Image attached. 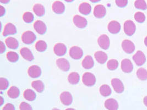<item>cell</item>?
I'll return each instance as SVG.
<instances>
[{"label": "cell", "mask_w": 147, "mask_h": 110, "mask_svg": "<svg viewBox=\"0 0 147 110\" xmlns=\"http://www.w3.org/2000/svg\"><path fill=\"white\" fill-rule=\"evenodd\" d=\"M82 81L83 84L87 87H92L96 82V78L93 74L86 72L83 75Z\"/></svg>", "instance_id": "1"}, {"label": "cell", "mask_w": 147, "mask_h": 110, "mask_svg": "<svg viewBox=\"0 0 147 110\" xmlns=\"http://www.w3.org/2000/svg\"><path fill=\"white\" fill-rule=\"evenodd\" d=\"M136 25L133 21L128 20L125 22L124 32L128 36H132L136 32Z\"/></svg>", "instance_id": "2"}, {"label": "cell", "mask_w": 147, "mask_h": 110, "mask_svg": "<svg viewBox=\"0 0 147 110\" xmlns=\"http://www.w3.org/2000/svg\"><path fill=\"white\" fill-rule=\"evenodd\" d=\"M36 35L33 32L27 31L24 32L22 36V41L26 44H31L36 40Z\"/></svg>", "instance_id": "3"}, {"label": "cell", "mask_w": 147, "mask_h": 110, "mask_svg": "<svg viewBox=\"0 0 147 110\" xmlns=\"http://www.w3.org/2000/svg\"><path fill=\"white\" fill-rule=\"evenodd\" d=\"M83 55L82 48L78 46H73L69 50V56L74 60H80Z\"/></svg>", "instance_id": "4"}, {"label": "cell", "mask_w": 147, "mask_h": 110, "mask_svg": "<svg viewBox=\"0 0 147 110\" xmlns=\"http://www.w3.org/2000/svg\"><path fill=\"white\" fill-rule=\"evenodd\" d=\"M73 21L74 25L80 29L86 27L88 23L87 20L85 18L79 15H76L74 16Z\"/></svg>", "instance_id": "5"}, {"label": "cell", "mask_w": 147, "mask_h": 110, "mask_svg": "<svg viewBox=\"0 0 147 110\" xmlns=\"http://www.w3.org/2000/svg\"><path fill=\"white\" fill-rule=\"evenodd\" d=\"M133 60L137 66H142L146 61V58L144 53L141 51H138L133 56Z\"/></svg>", "instance_id": "6"}, {"label": "cell", "mask_w": 147, "mask_h": 110, "mask_svg": "<svg viewBox=\"0 0 147 110\" xmlns=\"http://www.w3.org/2000/svg\"><path fill=\"white\" fill-rule=\"evenodd\" d=\"M98 42L101 48L107 50L110 46V39L107 35H101L98 38Z\"/></svg>", "instance_id": "7"}, {"label": "cell", "mask_w": 147, "mask_h": 110, "mask_svg": "<svg viewBox=\"0 0 147 110\" xmlns=\"http://www.w3.org/2000/svg\"><path fill=\"white\" fill-rule=\"evenodd\" d=\"M122 48L125 52L129 54H132L135 50L134 43L128 40H125L122 41Z\"/></svg>", "instance_id": "8"}, {"label": "cell", "mask_w": 147, "mask_h": 110, "mask_svg": "<svg viewBox=\"0 0 147 110\" xmlns=\"http://www.w3.org/2000/svg\"><path fill=\"white\" fill-rule=\"evenodd\" d=\"M107 13L106 8L103 5H98L96 6L94 9V15L97 18H102Z\"/></svg>", "instance_id": "9"}, {"label": "cell", "mask_w": 147, "mask_h": 110, "mask_svg": "<svg viewBox=\"0 0 147 110\" xmlns=\"http://www.w3.org/2000/svg\"><path fill=\"white\" fill-rule=\"evenodd\" d=\"M61 102L65 105H69L73 101V97L71 94L68 91H64L60 95Z\"/></svg>", "instance_id": "10"}, {"label": "cell", "mask_w": 147, "mask_h": 110, "mask_svg": "<svg viewBox=\"0 0 147 110\" xmlns=\"http://www.w3.org/2000/svg\"><path fill=\"white\" fill-rule=\"evenodd\" d=\"M111 85L114 90L117 93H122L124 91V85L123 82L119 79L114 78L111 80Z\"/></svg>", "instance_id": "11"}, {"label": "cell", "mask_w": 147, "mask_h": 110, "mask_svg": "<svg viewBox=\"0 0 147 110\" xmlns=\"http://www.w3.org/2000/svg\"><path fill=\"white\" fill-rule=\"evenodd\" d=\"M121 69L123 72L129 73L133 70L134 66L129 59H124L121 62Z\"/></svg>", "instance_id": "12"}, {"label": "cell", "mask_w": 147, "mask_h": 110, "mask_svg": "<svg viewBox=\"0 0 147 110\" xmlns=\"http://www.w3.org/2000/svg\"><path fill=\"white\" fill-rule=\"evenodd\" d=\"M34 28L35 31L39 34H44L47 32V26L42 21H36L34 24Z\"/></svg>", "instance_id": "13"}, {"label": "cell", "mask_w": 147, "mask_h": 110, "mask_svg": "<svg viewBox=\"0 0 147 110\" xmlns=\"http://www.w3.org/2000/svg\"><path fill=\"white\" fill-rule=\"evenodd\" d=\"M107 28L110 33L114 34H117L120 31V24L117 21H111L109 23Z\"/></svg>", "instance_id": "14"}, {"label": "cell", "mask_w": 147, "mask_h": 110, "mask_svg": "<svg viewBox=\"0 0 147 110\" xmlns=\"http://www.w3.org/2000/svg\"><path fill=\"white\" fill-rule=\"evenodd\" d=\"M29 76L33 78H36L41 76V70L40 67L38 66L33 65L30 66L28 70Z\"/></svg>", "instance_id": "15"}, {"label": "cell", "mask_w": 147, "mask_h": 110, "mask_svg": "<svg viewBox=\"0 0 147 110\" xmlns=\"http://www.w3.org/2000/svg\"><path fill=\"white\" fill-rule=\"evenodd\" d=\"M56 64L58 67L62 71L67 72L70 68L69 63L68 61V60L65 58H59L56 61Z\"/></svg>", "instance_id": "16"}, {"label": "cell", "mask_w": 147, "mask_h": 110, "mask_svg": "<svg viewBox=\"0 0 147 110\" xmlns=\"http://www.w3.org/2000/svg\"><path fill=\"white\" fill-rule=\"evenodd\" d=\"M54 51L57 56H62L65 55L67 51V48L66 45L62 43H58L54 46Z\"/></svg>", "instance_id": "17"}, {"label": "cell", "mask_w": 147, "mask_h": 110, "mask_svg": "<svg viewBox=\"0 0 147 110\" xmlns=\"http://www.w3.org/2000/svg\"><path fill=\"white\" fill-rule=\"evenodd\" d=\"M17 33V29L15 25L12 23H7L5 25V29L3 30V35L4 36H7L9 35H13L16 34Z\"/></svg>", "instance_id": "18"}, {"label": "cell", "mask_w": 147, "mask_h": 110, "mask_svg": "<svg viewBox=\"0 0 147 110\" xmlns=\"http://www.w3.org/2000/svg\"><path fill=\"white\" fill-rule=\"evenodd\" d=\"M105 107L108 110H117L119 103L114 99H109L105 102Z\"/></svg>", "instance_id": "19"}, {"label": "cell", "mask_w": 147, "mask_h": 110, "mask_svg": "<svg viewBox=\"0 0 147 110\" xmlns=\"http://www.w3.org/2000/svg\"><path fill=\"white\" fill-rule=\"evenodd\" d=\"M20 55L24 59L28 61H32L34 60V56L31 51L27 48H21L20 51Z\"/></svg>", "instance_id": "20"}, {"label": "cell", "mask_w": 147, "mask_h": 110, "mask_svg": "<svg viewBox=\"0 0 147 110\" xmlns=\"http://www.w3.org/2000/svg\"><path fill=\"white\" fill-rule=\"evenodd\" d=\"M53 10L55 13H63L65 10V5L60 1H55L53 5Z\"/></svg>", "instance_id": "21"}, {"label": "cell", "mask_w": 147, "mask_h": 110, "mask_svg": "<svg viewBox=\"0 0 147 110\" xmlns=\"http://www.w3.org/2000/svg\"><path fill=\"white\" fill-rule=\"evenodd\" d=\"M95 58L96 61L100 64H104L107 62L108 57L105 52L102 51H97L95 53Z\"/></svg>", "instance_id": "22"}, {"label": "cell", "mask_w": 147, "mask_h": 110, "mask_svg": "<svg viewBox=\"0 0 147 110\" xmlns=\"http://www.w3.org/2000/svg\"><path fill=\"white\" fill-rule=\"evenodd\" d=\"M82 66L84 68L90 69L93 67L94 62L92 57L90 55H88L85 57L82 61Z\"/></svg>", "instance_id": "23"}, {"label": "cell", "mask_w": 147, "mask_h": 110, "mask_svg": "<svg viewBox=\"0 0 147 110\" xmlns=\"http://www.w3.org/2000/svg\"><path fill=\"white\" fill-rule=\"evenodd\" d=\"M5 42L7 47L11 49H17L19 46V42L18 40L12 37H9L7 38Z\"/></svg>", "instance_id": "24"}, {"label": "cell", "mask_w": 147, "mask_h": 110, "mask_svg": "<svg viewBox=\"0 0 147 110\" xmlns=\"http://www.w3.org/2000/svg\"><path fill=\"white\" fill-rule=\"evenodd\" d=\"M79 11L80 13L84 15H88L91 12L92 7L89 3L87 2H83L79 6Z\"/></svg>", "instance_id": "25"}, {"label": "cell", "mask_w": 147, "mask_h": 110, "mask_svg": "<svg viewBox=\"0 0 147 110\" xmlns=\"http://www.w3.org/2000/svg\"><path fill=\"white\" fill-rule=\"evenodd\" d=\"M20 90L17 87L15 86L11 87L7 91L8 96L11 99L17 98L18 96H20Z\"/></svg>", "instance_id": "26"}, {"label": "cell", "mask_w": 147, "mask_h": 110, "mask_svg": "<svg viewBox=\"0 0 147 110\" xmlns=\"http://www.w3.org/2000/svg\"><path fill=\"white\" fill-rule=\"evenodd\" d=\"M80 80V76L78 73L72 72L68 76V80L69 82L72 85L78 84Z\"/></svg>", "instance_id": "27"}, {"label": "cell", "mask_w": 147, "mask_h": 110, "mask_svg": "<svg viewBox=\"0 0 147 110\" xmlns=\"http://www.w3.org/2000/svg\"><path fill=\"white\" fill-rule=\"evenodd\" d=\"M33 11L35 14L38 17H41L44 15L45 10L43 5L38 3L35 4L33 7Z\"/></svg>", "instance_id": "28"}, {"label": "cell", "mask_w": 147, "mask_h": 110, "mask_svg": "<svg viewBox=\"0 0 147 110\" xmlns=\"http://www.w3.org/2000/svg\"><path fill=\"white\" fill-rule=\"evenodd\" d=\"M24 97L29 101H34L36 98V94L33 90L28 89L26 90L23 93Z\"/></svg>", "instance_id": "29"}, {"label": "cell", "mask_w": 147, "mask_h": 110, "mask_svg": "<svg viewBox=\"0 0 147 110\" xmlns=\"http://www.w3.org/2000/svg\"><path fill=\"white\" fill-rule=\"evenodd\" d=\"M32 86L38 93H41L44 90V84L41 80L34 81L32 83Z\"/></svg>", "instance_id": "30"}, {"label": "cell", "mask_w": 147, "mask_h": 110, "mask_svg": "<svg viewBox=\"0 0 147 110\" xmlns=\"http://www.w3.org/2000/svg\"><path fill=\"white\" fill-rule=\"evenodd\" d=\"M99 91L101 95L105 97L109 96L110 95H111L112 93V90L111 89L110 87L108 85L106 84L101 86Z\"/></svg>", "instance_id": "31"}, {"label": "cell", "mask_w": 147, "mask_h": 110, "mask_svg": "<svg viewBox=\"0 0 147 110\" xmlns=\"http://www.w3.org/2000/svg\"><path fill=\"white\" fill-rule=\"evenodd\" d=\"M47 46L45 41L39 40L35 44V48L39 52H44L47 49Z\"/></svg>", "instance_id": "32"}, {"label": "cell", "mask_w": 147, "mask_h": 110, "mask_svg": "<svg viewBox=\"0 0 147 110\" xmlns=\"http://www.w3.org/2000/svg\"><path fill=\"white\" fill-rule=\"evenodd\" d=\"M137 76L141 80H146L147 79V71L146 69L140 68L137 71Z\"/></svg>", "instance_id": "33"}, {"label": "cell", "mask_w": 147, "mask_h": 110, "mask_svg": "<svg viewBox=\"0 0 147 110\" xmlns=\"http://www.w3.org/2000/svg\"><path fill=\"white\" fill-rule=\"evenodd\" d=\"M8 60L11 62H17L19 59L18 55L13 51H9L7 54Z\"/></svg>", "instance_id": "34"}, {"label": "cell", "mask_w": 147, "mask_h": 110, "mask_svg": "<svg viewBox=\"0 0 147 110\" xmlns=\"http://www.w3.org/2000/svg\"><path fill=\"white\" fill-rule=\"evenodd\" d=\"M134 6L136 8L141 9V10H146L147 8V5L145 1L143 0H137L135 1Z\"/></svg>", "instance_id": "35"}, {"label": "cell", "mask_w": 147, "mask_h": 110, "mask_svg": "<svg viewBox=\"0 0 147 110\" xmlns=\"http://www.w3.org/2000/svg\"><path fill=\"white\" fill-rule=\"evenodd\" d=\"M119 66V62L115 59L109 60L107 63V67L109 69L114 70L117 68Z\"/></svg>", "instance_id": "36"}, {"label": "cell", "mask_w": 147, "mask_h": 110, "mask_svg": "<svg viewBox=\"0 0 147 110\" xmlns=\"http://www.w3.org/2000/svg\"><path fill=\"white\" fill-rule=\"evenodd\" d=\"M23 19L27 23H30L34 20V15L33 14L29 12H27L23 14Z\"/></svg>", "instance_id": "37"}, {"label": "cell", "mask_w": 147, "mask_h": 110, "mask_svg": "<svg viewBox=\"0 0 147 110\" xmlns=\"http://www.w3.org/2000/svg\"><path fill=\"white\" fill-rule=\"evenodd\" d=\"M134 19L138 23H143L146 20V17L144 14L142 12H138L134 14Z\"/></svg>", "instance_id": "38"}, {"label": "cell", "mask_w": 147, "mask_h": 110, "mask_svg": "<svg viewBox=\"0 0 147 110\" xmlns=\"http://www.w3.org/2000/svg\"><path fill=\"white\" fill-rule=\"evenodd\" d=\"M9 86V82L6 78H0V89L5 90L7 89Z\"/></svg>", "instance_id": "39"}, {"label": "cell", "mask_w": 147, "mask_h": 110, "mask_svg": "<svg viewBox=\"0 0 147 110\" xmlns=\"http://www.w3.org/2000/svg\"><path fill=\"white\" fill-rule=\"evenodd\" d=\"M20 110H33L32 106L26 102H22L20 106Z\"/></svg>", "instance_id": "40"}, {"label": "cell", "mask_w": 147, "mask_h": 110, "mask_svg": "<svg viewBox=\"0 0 147 110\" xmlns=\"http://www.w3.org/2000/svg\"><path fill=\"white\" fill-rule=\"evenodd\" d=\"M116 4L119 7H126L128 4L127 0H117L115 1Z\"/></svg>", "instance_id": "41"}, {"label": "cell", "mask_w": 147, "mask_h": 110, "mask_svg": "<svg viewBox=\"0 0 147 110\" xmlns=\"http://www.w3.org/2000/svg\"><path fill=\"white\" fill-rule=\"evenodd\" d=\"M2 110H15V107L13 104L12 103H7L3 107Z\"/></svg>", "instance_id": "42"}, {"label": "cell", "mask_w": 147, "mask_h": 110, "mask_svg": "<svg viewBox=\"0 0 147 110\" xmlns=\"http://www.w3.org/2000/svg\"><path fill=\"white\" fill-rule=\"evenodd\" d=\"M6 50V46L2 41H0V53L3 54Z\"/></svg>", "instance_id": "43"}, {"label": "cell", "mask_w": 147, "mask_h": 110, "mask_svg": "<svg viewBox=\"0 0 147 110\" xmlns=\"http://www.w3.org/2000/svg\"><path fill=\"white\" fill-rule=\"evenodd\" d=\"M6 12L5 8L2 6H0V16L2 17Z\"/></svg>", "instance_id": "44"}, {"label": "cell", "mask_w": 147, "mask_h": 110, "mask_svg": "<svg viewBox=\"0 0 147 110\" xmlns=\"http://www.w3.org/2000/svg\"><path fill=\"white\" fill-rule=\"evenodd\" d=\"M143 103L147 107V96H145L143 99Z\"/></svg>", "instance_id": "45"}, {"label": "cell", "mask_w": 147, "mask_h": 110, "mask_svg": "<svg viewBox=\"0 0 147 110\" xmlns=\"http://www.w3.org/2000/svg\"><path fill=\"white\" fill-rule=\"evenodd\" d=\"M0 99H0L1 100V104H0V105L2 106L3 105V97L2 96H1Z\"/></svg>", "instance_id": "46"}, {"label": "cell", "mask_w": 147, "mask_h": 110, "mask_svg": "<svg viewBox=\"0 0 147 110\" xmlns=\"http://www.w3.org/2000/svg\"><path fill=\"white\" fill-rule=\"evenodd\" d=\"M0 2L3 3H7L8 2H9V1H0Z\"/></svg>", "instance_id": "47"}, {"label": "cell", "mask_w": 147, "mask_h": 110, "mask_svg": "<svg viewBox=\"0 0 147 110\" xmlns=\"http://www.w3.org/2000/svg\"><path fill=\"white\" fill-rule=\"evenodd\" d=\"M144 44L146 46H147V36L144 39Z\"/></svg>", "instance_id": "48"}, {"label": "cell", "mask_w": 147, "mask_h": 110, "mask_svg": "<svg viewBox=\"0 0 147 110\" xmlns=\"http://www.w3.org/2000/svg\"><path fill=\"white\" fill-rule=\"evenodd\" d=\"M66 110H76L75 109H71V108H69V109H67Z\"/></svg>", "instance_id": "49"}, {"label": "cell", "mask_w": 147, "mask_h": 110, "mask_svg": "<svg viewBox=\"0 0 147 110\" xmlns=\"http://www.w3.org/2000/svg\"><path fill=\"white\" fill-rule=\"evenodd\" d=\"M52 110H60L59 109H53Z\"/></svg>", "instance_id": "50"}]
</instances>
